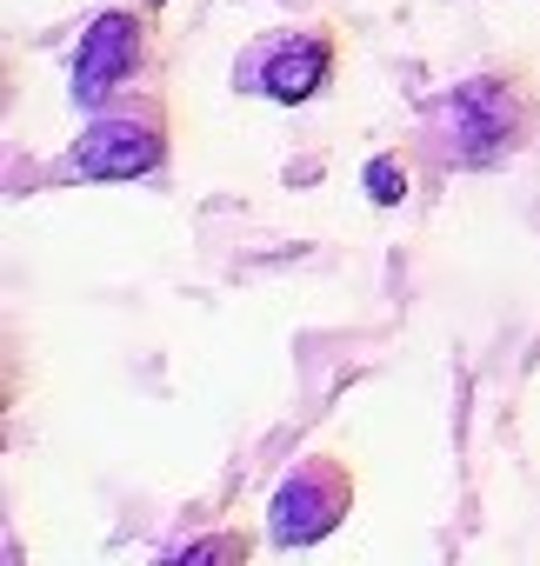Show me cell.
<instances>
[{"label":"cell","instance_id":"6da1fadb","mask_svg":"<svg viewBox=\"0 0 540 566\" xmlns=\"http://www.w3.org/2000/svg\"><path fill=\"white\" fill-rule=\"evenodd\" d=\"M427 134L440 167L460 174H487L527 154L540 140V74L527 61H480L427 107Z\"/></svg>","mask_w":540,"mask_h":566},{"label":"cell","instance_id":"7a4b0ae2","mask_svg":"<svg viewBox=\"0 0 540 566\" xmlns=\"http://www.w3.org/2000/svg\"><path fill=\"white\" fill-rule=\"evenodd\" d=\"M160 61H167V41H160V8H101L81 41H74V61H68V94L81 114L107 107V101H127L141 87H160Z\"/></svg>","mask_w":540,"mask_h":566},{"label":"cell","instance_id":"3957f363","mask_svg":"<svg viewBox=\"0 0 540 566\" xmlns=\"http://www.w3.org/2000/svg\"><path fill=\"white\" fill-rule=\"evenodd\" d=\"M174 160V107L167 87H141L127 101H107L87 114V127L74 134L68 167L81 180H154Z\"/></svg>","mask_w":540,"mask_h":566},{"label":"cell","instance_id":"277c9868","mask_svg":"<svg viewBox=\"0 0 540 566\" xmlns=\"http://www.w3.org/2000/svg\"><path fill=\"white\" fill-rule=\"evenodd\" d=\"M341 61H347V48H341L334 21H288L233 54V87L274 101V107H308V101L334 94Z\"/></svg>","mask_w":540,"mask_h":566},{"label":"cell","instance_id":"5b68a950","mask_svg":"<svg viewBox=\"0 0 540 566\" xmlns=\"http://www.w3.org/2000/svg\"><path fill=\"white\" fill-rule=\"evenodd\" d=\"M354 493H361V480L341 453H308L274 486V500H267V539L294 553V546H314V539L341 533V520L354 513Z\"/></svg>","mask_w":540,"mask_h":566},{"label":"cell","instance_id":"8992f818","mask_svg":"<svg viewBox=\"0 0 540 566\" xmlns=\"http://www.w3.org/2000/svg\"><path fill=\"white\" fill-rule=\"evenodd\" d=\"M367 193L381 200V207H394V200H407V174H401V160L394 154H381V160H367Z\"/></svg>","mask_w":540,"mask_h":566},{"label":"cell","instance_id":"52a82bcc","mask_svg":"<svg viewBox=\"0 0 540 566\" xmlns=\"http://www.w3.org/2000/svg\"><path fill=\"white\" fill-rule=\"evenodd\" d=\"M154 8H167V0H154Z\"/></svg>","mask_w":540,"mask_h":566}]
</instances>
